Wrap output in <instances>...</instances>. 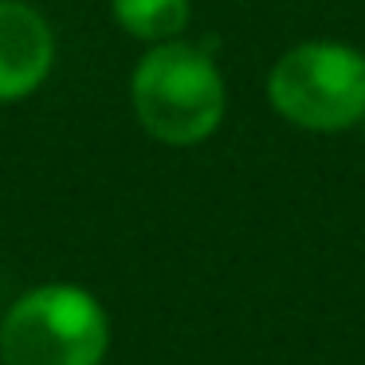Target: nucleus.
Here are the masks:
<instances>
[{
	"label": "nucleus",
	"instance_id": "nucleus-1",
	"mask_svg": "<svg viewBox=\"0 0 365 365\" xmlns=\"http://www.w3.org/2000/svg\"><path fill=\"white\" fill-rule=\"evenodd\" d=\"M130 106L153 142L192 150L224 126L228 83L216 59L197 43H153L130 75Z\"/></svg>",
	"mask_w": 365,
	"mask_h": 365
},
{
	"label": "nucleus",
	"instance_id": "nucleus-2",
	"mask_svg": "<svg viewBox=\"0 0 365 365\" xmlns=\"http://www.w3.org/2000/svg\"><path fill=\"white\" fill-rule=\"evenodd\" d=\"M114 322L91 287L48 279L0 310V365H106Z\"/></svg>",
	"mask_w": 365,
	"mask_h": 365
},
{
	"label": "nucleus",
	"instance_id": "nucleus-3",
	"mask_svg": "<svg viewBox=\"0 0 365 365\" xmlns=\"http://www.w3.org/2000/svg\"><path fill=\"white\" fill-rule=\"evenodd\" d=\"M267 103L287 126L346 134L365 122V51L341 40H302L267 71Z\"/></svg>",
	"mask_w": 365,
	"mask_h": 365
},
{
	"label": "nucleus",
	"instance_id": "nucleus-4",
	"mask_svg": "<svg viewBox=\"0 0 365 365\" xmlns=\"http://www.w3.org/2000/svg\"><path fill=\"white\" fill-rule=\"evenodd\" d=\"M56 67V32L28 0H0V106L20 103L48 83Z\"/></svg>",
	"mask_w": 365,
	"mask_h": 365
},
{
	"label": "nucleus",
	"instance_id": "nucleus-5",
	"mask_svg": "<svg viewBox=\"0 0 365 365\" xmlns=\"http://www.w3.org/2000/svg\"><path fill=\"white\" fill-rule=\"evenodd\" d=\"M114 24L138 43L181 40L192 20V0H110Z\"/></svg>",
	"mask_w": 365,
	"mask_h": 365
},
{
	"label": "nucleus",
	"instance_id": "nucleus-6",
	"mask_svg": "<svg viewBox=\"0 0 365 365\" xmlns=\"http://www.w3.org/2000/svg\"><path fill=\"white\" fill-rule=\"evenodd\" d=\"M357 130H365V122H361V126H357Z\"/></svg>",
	"mask_w": 365,
	"mask_h": 365
}]
</instances>
